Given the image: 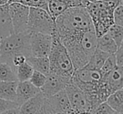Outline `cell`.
I'll use <instances>...</instances> for the list:
<instances>
[{
	"label": "cell",
	"instance_id": "obj_1",
	"mask_svg": "<svg viewBox=\"0 0 123 114\" xmlns=\"http://www.w3.org/2000/svg\"><path fill=\"white\" fill-rule=\"evenodd\" d=\"M55 23L54 33L58 37L95 29L91 16L85 7L68 8L55 19Z\"/></svg>",
	"mask_w": 123,
	"mask_h": 114
},
{
	"label": "cell",
	"instance_id": "obj_2",
	"mask_svg": "<svg viewBox=\"0 0 123 114\" xmlns=\"http://www.w3.org/2000/svg\"><path fill=\"white\" fill-rule=\"evenodd\" d=\"M30 35L29 30L13 34L1 39L0 41V62L13 65L12 60L16 55L22 54L27 57L31 56Z\"/></svg>",
	"mask_w": 123,
	"mask_h": 114
},
{
	"label": "cell",
	"instance_id": "obj_3",
	"mask_svg": "<svg viewBox=\"0 0 123 114\" xmlns=\"http://www.w3.org/2000/svg\"><path fill=\"white\" fill-rule=\"evenodd\" d=\"M52 38L51 50L48 56L49 60V72L71 79L74 68L68 51L55 33L52 34Z\"/></svg>",
	"mask_w": 123,
	"mask_h": 114
},
{
	"label": "cell",
	"instance_id": "obj_4",
	"mask_svg": "<svg viewBox=\"0 0 123 114\" xmlns=\"http://www.w3.org/2000/svg\"><path fill=\"white\" fill-rule=\"evenodd\" d=\"M117 5L119 3L100 0L96 3H90L86 7L97 38L105 34L114 25L113 12Z\"/></svg>",
	"mask_w": 123,
	"mask_h": 114
},
{
	"label": "cell",
	"instance_id": "obj_5",
	"mask_svg": "<svg viewBox=\"0 0 123 114\" xmlns=\"http://www.w3.org/2000/svg\"><path fill=\"white\" fill-rule=\"evenodd\" d=\"M27 29L32 33L52 34L55 29V19L45 9L29 7Z\"/></svg>",
	"mask_w": 123,
	"mask_h": 114
},
{
	"label": "cell",
	"instance_id": "obj_6",
	"mask_svg": "<svg viewBox=\"0 0 123 114\" xmlns=\"http://www.w3.org/2000/svg\"><path fill=\"white\" fill-rule=\"evenodd\" d=\"M101 77V73L99 70H93L83 66L74 70L70 82L85 92H90L96 91Z\"/></svg>",
	"mask_w": 123,
	"mask_h": 114
},
{
	"label": "cell",
	"instance_id": "obj_7",
	"mask_svg": "<svg viewBox=\"0 0 123 114\" xmlns=\"http://www.w3.org/2000/svg\"><path fill=\"white\" fill-rule=\"evenodd\" d=\"M8 11L13 23L14 33H20L28 30L29 7L19 3H8Z\"/></svg>",
	"mask_w": 123,
	"mask_h": 114
},
{
	"label": "cell",
	"instance_id": "obj_8",
	"mask_svg": "<svg viewBox=\"0 0 123 114\" xmlns=\"http://www.w3.org/2000/svg\"><path fill=\"white\" fill-rule=\"evenodd\" d=\"M52 34L32 33L30 35L31 56L48 57L52 45Z\"/></svg>",
	"mask_w": 123,
	"mask_h": 114
},
{
	"label": "cell",
	"instance_id": "obj_9",
	"mask_svg": "<svg viewBox=\"0 0 123 114\" xmlns=\"http://www.w3.org/2000/svg\"><path fill=\"white\" fill-rule=\"evenodd\" d=\"M44 107L47 114L66 113L71 108L65 89L45 98Z\"/></svg>",
	"mask_w": 123,
	"mask_h": 114
},
{
	"label": "cell",
	"instance_id": "obj_10",
	"mask_svg": "<svg viewBox=\"0 0 123 114\" xmlns=\"http://www.w3.org/2000/svg\"><path fill=\"white\" fill-rule=\"evenodd\" d=\"M70 101V107L73 110L80 113H86L88 111L87 100L86 92L70 82L65 88Z\"/></svg>",
	"mask_w": 123,
	"mask_h": 114
},
{
	"label": "cell",
	"instance_id": "obj_11",
	"mask_svg": "<svg viewBox=\"0 0 123 114\" xmlns=\"http://www.w3.org/2000/svg\"><path fill=\"white\" fill-rule=\"evenodd\" d=\"M70 82V79L49 72L44 86L40 88V91L44 96V97H49L65 89V86Z\"/></svg>",
	"mask_w": 123,
	"mask_h": 114
},
{
	"label": "cell",
	"instance_id": "obj_12",
	"mask_svg": "<svg viewBox=\"0 0 123 114\" xmlns=\"http://www.w3.org/2000/svg\"><path fill=\"white\" fill-rule=\"evenodd\" d=\"M88 0H48V10L51 17L55 19L59 15L73 7H86L89 5Z\"/></svg>",
	"mask_w": 123,
	"mask_h": 114
},
{
	"label": "cell",
	"instance_id": "obj_13",
	"mask_svg": "<svg viewBox=\"0 0 123 114\" xmlns=\"http://www.w3.org/2000/svg\"><path fill=\"white\" fill-rule=\"evenodd\" d=\"M40 92V89L34 86L29 81L18 82L16 91V102L18 106L35 96Z\"/></svg>",
	"mask_w": 123,
	"mask_h": 114
},
{
	"label": "cell",
	"instance_id": "obj_14",
	"mask_svg": "<svg viewBox=\"0 0 123 114\" xmlns=\"http://www.w3.org/2000/svg\"><path fill=\"white\" fill-rule=\"evenodd\" d=\"M14 33L13 23L8 11V3L0 5V39Z\"/></svg>",
	"mask_w": 123,
	"mask_h": 114
},
{
	"label": "cell",
	"instance_id": "obj_15",
	"mask_svg": "<svg viewBox=\"0 0 123 114\" xmlns=\"http://www.w3.org/2000/svg\"><path fill=\"white\" fill-rule=\"evenodd\" d=\"M102 79L105 81L112 92L123 88V66L117 65L114 70L109 72L107 75L103 76Z\"/></svg>",
	"mask_w": 123,
	"mask_h": 114
},
{
	"label": "cell",
	"instance_id": "obj_16",
	"mask_svg": "<svg viewBox=\"0 0 123 114\" xmlns=\"http://www.w3.org/2000/svg\"><path fill=\"white\" fill-rule=\"evenodd\" d=\"M44 95L41 93V91L37 94L35 96L32 97L31 99L28 100L25 103L19 107V113L20 114H36L40 110L44 103Z\"/></svg>",
	"mask_w": 123,
	"mask_h": 114
},
{
	"label": "cell",
	"instance_id": "obj_17",
	"mask_svg": "<svg viewBox=\"0 0 123 114\" xmlns=\"http://www.w3.org/2000/svg\"><path fill=\"white\" fill-rule=\"evenodd\" d=\"M18 82V81L0 82V98L16 101V91Z\"/></svg>",
	"mask_w": 123,
	"mask_h": 114
},
{
	"label": "cell",
	"instance_id": "obj_18",
	"mask_svg": "<svg viewBox=\"0 0 123 114\" xmlns=\"http://www.w3.org/2000/svg\"><path fill=\"white\" fill-rule=\"evenodd\" d=\"M99 50L108 53L109 55H113L117 52L118 46L116 44L114 39L107 33L97 38V47Z\"/></svg>",
	"mask_w": 123,
	"mask_h": 114
},
{
	"label": "cell",
	"instance_id": "obj_19",
	"mask_svg": "<svg viewBox=\"0 0 123 114\" xmlns=\"http://www.w3.org/2000/svg\"><path fill=\"white\" fill-rule=\"evenodd\" d=\"M27 62L34 68L44 75L48 76L49 73V60L48 57H35L29 56L27 58Z\"/></svg>",
	"mask_w": 123,
	"mask_h": 114
},
{
	"label": "cell",
	"instance_id": "obj_20",
	"mask_svg": "<svg viewBox=\"0 0 123 114\" xmlns=\"http://www.w3.org/2000/svg\"><path fill=\"white\" fill-rule=\"evenodd\" d=\"M109 56L110 55L108 53H105L104 51L99 50L98 48H96L93 56L90 59L89 62L86 65H84V66H86V68H89V69L100 70V68L102 67V65H103L104 62L108 58Z\"/></svg>",
	"mask_w": 123,
	"mask_h": 114
},
{
	"label": "cell",
	"instance_id": "obj_21",
	"mask_svg": "<svg viewBox=\"0 0 123 114\" xmlns=\"http://www.w3.org/2000/svg\"><path fill=\"white\" fill-rule=\"evenodd\" d=\"M16 67L4 62H0V82H16Z\"/></svg>",
	"mask_w": 123,
	"mask_h": 114
},
{
	"label": "cell",
	"instance_id": "obj_22",
	"mask_svg": "<svg viewBox=\"0 0 123 114\" xmlns=\"http://www.w3.org/2000/svg\"><path fill=\"white\" fill-rule=\"evenodd\" d=\"M106 102L115 112L123 114V89L117 90L111 94L107 98Z\"/></svg>",
	"mask_w": 123,
	"mask_h": 114
},
{
	"label": "cell",
	"instance_id": "obj_23",
	"mask_svg": "<svg viewBox=\"0 0 123 114\" xmlns=\"http://www.w3.org/2000/svg\"><path fill=\"white\" fill-rule=\"evenodd\" d=\"M34 70V68L27 61L20 65L19 66L16 67V75L18 82L29 81Z\"/></svg>",
	"mask_w": 123,
	"mask_h": 114
},
{
	"label": "cell",
	"instance_id": "obj_24",
	"mask_svg": "<svg viewBox=\"0 0 123 114\" xmlns=\"http://www.w3.org/2000/svg\"><path fill=\"white\" fill-rule=\"evenodd\" d=\"M106 33L114 39L117 46L120 47L123 40V27L114 24L109 28Z\"/></svg>",
	"mask_w": 123,
	"mask_h": 114
},
{
	"label": "cell",
	"instance_id": "obj_25",
	"mask_svg": "<svg viewBox=\"0 0 123 114\" xmlns=\"http://www.w3.org/2000/svg\"><path fill=\"white\" fill-rule=\"evenodd\" d=\"M19 3L29 7H34V8H40L43 9L48 10V0H8V3Z\"/></svg>",
	"mask_w": 123,
	"mask_h": 114
},
{
	"label": "cell",
	"instance_id": "obj_26",
	"mask_svg": "<svg viewBox=\"0 0 123 114\" xmlns=\"http://www.w3.org/2000/svg\"><path fill=\"white\" fill-rule=\"evenodd\" d=\"M117 66V60H116V56H115V54L113 55H110L108 56V58L105 60V61L104 62L103 65L102 67L100 68V71L101 73V76H105L111 72L112 70L116 68Z\"/></svg>",
	"mask_w": 123,
	"mask_h": 114
},
{
	"label": "cell",
	"instance_id": "obj_27",
	"mask_svg": "<svg viewBox=\"0 0 123 114\" xmlns=\"http://www.w3.org/2000/svg\"><path fill=\"white\" fill-rule=\"evenodd\" d=\"M46 78H47V76L44 75L43 73H41V72H39V71H37V70H34L30 79H29V82H30L34 86H36V87L40 89V88L44 86V82H45V81H46Z\"/></svg>",
	"mask_w": 123,
	"mask_h": 114
},
{
	"label": "cell",
	"instance_id": "obj_28",
	"mask_svg": "<svg viewBox=\"0 0 123 114\" xmlns=\"http://www.w3.org/2000/svg\"><path fill=\"white\" fill-rule=\"evenodd\" d=\"M114 24L123 27V4H119L115 8L113 12Z\"/></svg>",
	"mask_w": 123,
	"mask_h": 114
},
{
	"label": "cell",
	"instance_id": "obj_29",
	"mask_svg": "<svg viewBox=\"0 0 123 114\" xmlns=\"http://www.w3.org/2000/svg\"><path fill=\"white\" fill-rule=\"evenodd\" d=\"M114 113L115 111L112 109L111 107L106 101H103L94 110L93 114H113Z\"/></svg>",
	"mask_w": 123,
	"mask_h": 114
},
{
	"label": "cell",
	"instance_id": "obj_30",
	"mask_svg": "<svg viewBox=\"0 0 123 114\" xmlns=\"http://www.w3.org/2000/svg\"><path fill=\"white\" fill-rule=\"evenodd\" d=\"M17 107L19 106H18L16 101H8V100L0 98V114L8 111L9 109H12V108H17Z\"/></svg>",
	"mask_w": 123,
	"mask_h": 114
},
{
	"label": "cell",
	"instance_id": "obj_31",
	"mask_svg": "<svg viewBox=\"0 0 123 114\" xmlns=\"http://www.w3.org/2000/svg\"><path fill=\"white\" fill-rule=\"evenodd\" d=\"M26 61H27V57H26L25 55L18 54V55H16V56H14L13 57L12 64H13V65L14 67H18Z\"/></svg>",
	"mask_w": 123,
	"mask_h": 114
},
{
	"label": "cell",
	"instance_id": "obj_32",
	"mask_svg": "<svg viewBox=\"0 0 123 114\" xmlns=\"http://www.w3.org/2000/svg\"><path fill=\"white\" fill-rule=\"evenodd\" d=\"M117 65L118 66H123V46H120L115 53Z\"/></svg>",
	"mask_w": 123,
	"mask_h": 114
},
{
	"label": "cell",
	"instance_id": "obj_33",
	"mask_svg": "<svg viewBox=\"0 0 123 114\" xmlns=\"http://www.w3.org/2000/svg\"><path fill=\"white\" fill-rule=\"evenodd\" d=\"M1 114H20L19 113V107H17V108L9 109V110H8V111L4 112V113H3Z\"/></svg>",
	"mask_w": 123,
	"mask_h": 114
},
{
	"label": "cell",
	"instance_id": "obj_34",
	"mask_svg": "<svg viewBox=\"0 0 123 114\" xmlns=\"http://www.w3.org/2000/svg\"><path fill=\"white\" fill-rule=\"evenodd\" d=\"M104 1H107V2H113V3H117L121 4V0H104Z\"/></svg>",
	"mask_w": 123,
	"mask_h": 114
},
{
	"label": "cell",
	"instance_id": "obj_35",
	"mask_svg": "<svg viewBox=\"0 0 123 114\" xmlns=\"http://www.w3.org/2000/svg\"><path fill=\"white\" fill-rule=\"evenodd\" d=\"M8 0H0V5L5 4V3H8Z\"/></svg>",
	"mask_w": 123,
	"mask_h": 114
},
{
	"label": "cell",
	"instance_id": "obj_36",
	"mask_svg": "<svg viewBox=\"0 0 123 114\" xmlns=\"http://www.w3.org/2000/svg\"><path fill=\"white\" fill-rule=\"evenodd\" d=\"M88 1H89L90 3H96V2H98V1H100V0H88Z\"/></svg>",
	"mask_w": 123,
	"mask_h": 114
},
{
	"label": "cell",
	"instance_id": "obj_37",
	"mask_svg": "<svg viewBox=\"0 0 123 114\" xmlns=\"http://www.w3.org/2000/svg\"><path fill=\"white\" fill-rule=\"evenodd\" d=\"M113 114H122V113H118V112H115Z\"/></svg>",
	"mask_w": 123,
	"mask_h": 114
},
{
	"label": "cell",
	"instance_id": "obj_38",
	"mask_svg": "<svg viewBox=\"0 0 123 114\" xmlns=\"http://www.w3.org/2000/svg\"><path fill=\"white\" fill-rule=\"evenodd\" d=\"M121 46H123V40H122V44H121Z\"/></svg>",
	"mask_w": 123,
	"mask_h": 114
},
{
	"label": "cell",
	"instance_id": "obj_39",
	"mask_svg": "<svg viewBox=\"0 0 123 114\" xmlns=\"http://www.w3.org/2000/svg\"><path fill=\"white\" fill-rule=\"evenodd\" d=\"M122 2H123V0H121V4L122 3Z\"/></svg>",
	"mask_w": 123,
	"mask_h": 114
},
{
	"label": "cell",
	"instance_id": "obj_40",
	"mask_svg": "<svg viewBox=\"0 0 123 114\" xmlns=\"http://www.w3.org/2000/svg\"><path fill=\"white\" fill-rule=\"evenodd\" d=\"M56 114H66V113H56Z\"/></svg>",
	"mask_w": 123,
	"mask_h": 114
},
{
	"label": "cell",
	"instance_id": "obj_41",
	"mask_svg": "<svg viewBox=\"0 0 123 114\" xmlns=\"http://www.w3.org/2000/svg\"><path fill=\"white\" fill-rule=\"evenodd\" d=\"M122 4H123V2H122Z\"/></svg>",
	"mask_w": 123,
	"mask_h": 114
},
{
	"label": "cell",
	"instance_id": "obj_42",
	"mask_svg": "<svg viewBox=\"0 0 123 114\" xmlns=\"http://www.w3.org/2000/svg\"><path fill=\"white\" fill-rule=\"evenodd\" d=\"M0 41H1V39H0Z\"/></svg>",
	"mask_w": 123,
	"mask_h": 114
},
{
	"label": "cell",
	"instance_id": "obj_43",
	"mask_svg": "<svg viewBox=\"0 0 123 114\" xmlns=\"http://www.w3.org/2000/svg\"><path fill=\"white\" fill-rule=\"evenodd\" d=\"M122 89H123V88H122Z\"/></svg>",
	"mask_w": 123,
	"mask_h": 114
}]
</instances>
